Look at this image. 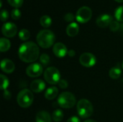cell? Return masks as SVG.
<instances>
[{
    "label": "cell",
    "mask_w": 123,
    "mask_h": 122,
    "mask_svg": "<svg viewBox=\"0 0 123 122\" xmlns=\"http://www.w3.org/2000/svg\"><path fill=\"white\" fill-rule=\"evenodd\" d=\"M18 55L19 59L25 63H33L39 58V47L33 42H26L20 45Z\"/></svg>",
    "instance_id": "cell-1"
},
{
    "label": "cell",
    "mask_w": 123,
    "mask_h": 122,
    "mask_svg": "<svg viewBox=\"0 0 123 122\" xmlns=\"http://www.w3.org/2000/svg\"><path fill=\"white\" fill-rule=\"evenodd\" d=\"M37 42L38 45L43 48H50L55 42V34L50 29L40 30L37 35Z\"/></svg>",
    "instance_id": "cell-2"
},
{
    "label": "cell",
    "mask_w": 123,
    "mask_h": 122,
    "mask_svg": "<svg viewBox=\"0 0 123 122\" xmlns=\"http://www.w3.org/2000/svg\"><path fill=\"white\" fill-rule=\"evenodd\" d=\"M76 109L79 116L81 119H87L90 117L92 115L94 111L92 103L89 100L85 99H81L78 101Z\"/></svg>",
    "instance_id": "cell-3"
},
{
    "label": "cell",
    "mask_w": 123,
    "mask_h": 122,
    "mask_svg": "<svg viewBox=\"0 0 123 122\" xmlns=\"http://www.w3.org/2000/svg\"><path fill=\"white\" fill-rule=\"evenodd\" d=\"M34 101V96L29 89H23L19 91L17 96V102L22 108L30 107Z\"/></svg>",
    "instance_id": "cell-4"
},
{
    "label": "cell",
    "mask_w": 123,
    "mask_h": 122,
    "mask_svg": "<svg viewBox=\"0 0 123 122\" xmlns=\"http://www.w3.org/2000/svg\"><path fill=\"white\" fill-rule=\"evenodd\" d=\"M57 102L63 109H71L75 106L76 100L75 96L72 93L66 91L61 93L58 96Z\"/></svg>",
    "instance_id": "cell-5"
},
{
    "label": "cell",
    "mask_w": 123,
    "mask_h": 122,
    "mask_svg": "<svg viewBox=\"0 0 123 122\" xmlns=\"http://www.w3.org/2000/svg\"><path fill=\"white\" fill-rule=\"evenodd\" d=\"M44 79L50 85L58 84L61 80V73L58 69L55 67L47 68L44 72Z\"/></svg>",
    "instance_id": "cell-6"
},
{
    "label": "cell",
    "mask_w": 123,
    "mask_h": 122,
    "mask_svg": "<svg viewBox=\"0 0 123 122\" xmlns=\"http://www.w3.org/2000/svg\"><path fill=\"white\" fill-rule=\"evenodd\" d=\"M92 17V11L91 8L86 6L80 7L76 14V19L80 23L88 22Z\"/></svg>",
    "instance_id": "cell-7"
},
{
    "label": "cell",
    "mask_w": 123,
    "mask_h": 122,
    "mask_svg": "<svg viewBox=\"0 0 123 122\" xmlns=\"http://www.w3.org/2000/svg\"><path fill=\"white\" fill-rule=\"evenodd\" d=\"M79 63L86 68H91L96 64L97 58L92 53L84 52L79 57Z\"/></svg>",
    "instance_id": "cell-8"
},
{
    "label": "cell",
    "mask_w": 123,
    "mask_h": 122,
    "mask_svg": "<svg viewBox=\"0 0 123 122\" xmlns=\"http://www.w3.org/2000/svg\"><path fill=\"white\" fill-rule=\"evenodd\" d=\"M43 72V66L38 63H34L28 65L26 68V74L31 78L40 76Z\"/></svg>",
    "instance_id": "cell-9"
},
{
    "label": "cell",
    "mask_w": 123,
    "mask_h": 122,
    "mask_svg": "<svg viewBox=\"0 0 123 122\" xmlns=\"http://www.w3.org/2000/svg\"><path fill=\"white\" fill-rule=\"evenodd\" d=\"M1 32L6 37H13L17 33V27L12 22H6L1 27Z\"/></svg>",
    "instance_id": "cell-10"
},
{
    "label": "cell",
    "mask_w": 123,
    "mask_h": 122,
    "mask_svg": "<svg viewBox=\"0 0 123 122\" xmlns=\"http://www.w3.org/2000/svg\"><path fill=\"white\" fill-rule=\"evenodd\" d=\"M53 51L54 55L60 58L65 57L68 54V49L66 46L62 42H56L53 47Z\"/></svg>",
    "instance_id": "cell-11"
},
{
    "label": "cell",
    "mask_w": 123,
    "mask_h": 122,
    "mask_svg": "<svg viewBox=\"0 0 123 122\" xmlns=\"http://www.w3.org/2000/svg\"><path fill=\"white\" fill-rule=\"evenodd\" d=\"M112 21L113 19L111 15L108 14H102L97 17L96 20V23L98 25V27L105 28V27L110 26V24H111Z\"/></svg>",
    "instance_id": "cell-12"
},
{
    "label": "cell",
    "mask_w": 123,
    "mask_h": 122,
    "mask_svg": "<svg viewBox=\"0 0 123 122\" xmlns=\"http://www.w3.org/2000/svg\"><path fill=\"white\" fill-rule=\"evenodd\" d=\"M45 88V83L43 80L37 79L31 82L30 89L33 93H40Z\"/></svg>",
    "instance_id": "cell-13"
},
{
    "label": "cell",
    "mask_w": 123,
    "mask_h": 122,
    "mask_svg": "<svg viewBox=\"0 0 123 122\" xmlns=\"http://www.w3.org/2000/svg\"><path fill=\"white\" fill-rule=\"evenodd\" d=\"M1 68L3 72L6 73H12L14 69H15V65L14 63L9 60V59H4L1 62Z\"/></svg>",
    "instance_id": "cell-14"
},
{
    "label": "cell",
    "mask_w": 123,
    "mask_h": 122,
    "mask_svg": "<svg viewBox=\"0 0 123 122\" xmlns=\"http://www.w3.org/2000/svg\"><path fill=\"white\" fill-rule=\"evenodd\" d=\"M35 121L36 122H52V117L48 112L40 111L37 114Z\"/></svg>",
    "instance_id": "cell-15"
},
{
    "label": "cell",
    "mask_w": 123,
    "mask_h": 122,
    "mask_svg": "<svg viewBox=\"0 0 123 122\" xmlns=\"http://www.w3.org/2000/svg\"><path fill=\"white\" fill-rule=\"evenodd\" d=\"M79 32V26L76 22L70 23L66 27V34L69 37H75Z\"/></svg>",
    "instance_id": "cell-16"
},
{
    "label": "cell",
    "mask_w": 123,
    "mask_h": 122,
    "mask_svg": "<svg viewBox=\"0 0 123 122\" xmlns=\"http://www.w3.org/2000/svg\"><path fill=\"white\" fill-rule=\"evenodd\" d=\"M58 94V89L55 86L49 87L45 92V97L48 100H53L57 97Z\"/></svg>",
    "instance_id": "cell-17"
},
{
    "label": "cell",
    "mask_w": 123,
    "mask_h": 122,
    "mask_svg": "<svg viewBox=\"0 0 123 122\" xmlns=\"http://www.w3.org/2000/svg\"><path fill=\"white\" fill-rule=\"evenodd\" d=\"M11 47V42L10 41L5 38V37H1L0 39V51L4 52L9 50Z\"/></svg>",
    "instance_id": "cell-18"
},
{
    "label": "cell",
    "mask_w": 123,
    "mask_h": 122,
    "mask_svg": "<svg viewBox=\"0 0 123 122\" xmlns=\"http://www.w3.org/2000/svg\"><path fill=\"white\" fill-rule=\"evenodd\" d=\"M121 74H122V70H121L120 68L118 66H115V67L112 68L109 72V76L112 79L119 78L120 77Z\"/></svg>",
    "instance_id": "cell-19"
},
{
    "label": "cell",
    "mask_w": 123,
    "mask_h": 122,
    "mask_svg": "<svg viewBox=\"0 0 123 122\" xmlns=\"http://www.w3.org/2000/svg\"><path fill=\"white\" fill-rule=\"evenodd\" d=\"M40 24L43 27L48 28L52 24V19L48 15H43L40 19Z\"/></svg>",
    "instance_id": "cell-20"
},
{
    "label": "cell",
    "mask_w": 123,
    "mask_h": 122,
    "mask_svg": "<svg viewBox=\"0 0 123 122\" xmlns=\"http://www.w3.org/2000/svg\"><path fill=\"white\" fill-rule=\"evenodd\" d=\"M64 114L61 109H56L52 114V119L55 122H61L63 119Z\"/></svg>",
    "instance_id": "cell-21"
},
{
    "label": "cell",
    "mask_w": 123,
    "mask_h": 122,
    "mask_svg": "<svg viewBox=\"0 0 123 122\" xmlns=\"http://www.w3.org/2000/svg\"><path fill=\"white\" fill-rule=\"evenodd\" d=\"M30 37V32L27 29H22L19 32V37L22 41L27 40Z\"/></svg>",
    "instance_id": "cell-22"
},
{
    "label": "cell",
    "mask_w": 123,
    "mask_h": 122,
    "mask_svg": "<svg viewBox=\"0 0 123 122\" xmlns=\"http://www.w3.org/2000/svg\"><path fill=\"white\" fill-rule=\"evenodd\" d=\"M0 78H1V86H0V89L1 90H3V91H5V90H6L7 87L9 86V80L3 74H1L0 75Z\"/></svg>",
    "instance_id": "cell-23"
},
{
    "label": "cell",
    "mask_w": 123,
    "mask_h": 122,
    "mask_svg": "<svg viewBox=\"0 0 123 122\" xmlns=\"http://www.w3.org/2000/svg\"><path fill=\"white\" fill-rule=\"evenodd\" d=\"M115 17L118 22H123V6L117 7L115 11Z\"/></svg>",
    "instance_id": "cell-24"
},
{
    "label": "cell",
    "mask_w": 123,
    "mask_h": 122,
    "mask_svg": "<svg viewBox=\"0 0 123 122\" xmlns=\"http://www.w3.org/2000/svg\"><path fill=\"white\" fill-rule=\"evenodd\" d=\"M40 62L41 63V64H43V65L46 66L48 65L50 62V56L46 54V53H43L40 57Z\"/></svg>",
    "instance_id": "cell-25"
},
{
    "label": "cell",
    "mask_w": 123,
    "mask_h": 122,
    "mask_svg": "<svg viewBox=\"0 0 123 122\" xmlns=\"http://www.w3.org/2000/svg\"><path fill=\"white\" fill-rule=\"evenodd\" d=\"M21 14H21L20 10L19 9H17V8L13 9L12 10V12H11V17H12V18L13 19H15V20L19 19L20 18V17H21Z\"/></svg>",
    "instance_id": "cell-26"
},
{
    "label": "cell",
    "mask_w": 123,
    "mask_h": 122,
    "mask_svg": "<svg viewBox=\"0 0 123 122\" xmlns=\"http://www.w3.org/2000/svg\"><path fill=\"white\" fill-rule=\"evenodd\" d=\"M8 3L14 8H19L22 6L24 0H7Z\"/></svg>",
    "instance_id": "cell-27"
},
{
    "label": "cell",
    "mask_w": 123,
    "mask_h": 122,
    "mask_svg": "<svg viewBox=\"0 0 123 122\" xmlns=\"http://www.w3.org/2000/svg\"><path fill=\"white\" fill-rule=\"evenodd\" d=\"M120 24L118 21L113 20L110 24V29L112 32H117L120 29Z\"/></svg>",
    "instance_id": "cell-28"
},
{
    "label": "cell",
    "mask_w": 123,
    "mask_h": 122,
    "mask_svg": "<svg viewBox=\"0 0 123 122\" xmlns=\"http://www.w3.org/2000/svg\"><path fill=\"white\" fill-rule=\"evenodd\" d=\"M9 17V13L6 9H1L0 13V18L2 22H5L7 20Z\"/></svg>",
    "instance_id": "cell-29"
},
{
    "label": "cell",
    "mask_w": 123,
    "mask_h": 122,
    "mask_svg": "<svg viewBox=\"0 0 123 122\" xmlns=\"http://www.w3.org/2000/svg\"><path fill=\"white\" fill-rule=\"evenodd\" d=\"M63 18H64V20H65L66 22H71H71L74 20L75 16L74 15V14L69 12V13L66 14Z\"/></svg>",
    "instance_id": "cell-30"
},
{
    "label": "cell",
    "mask_w": 123,
    "mask_h": 122,
    "mask_svg": "<svg viewBox=\"0 0 123 122\" xmlns=\"http://www.w3.org/2000/svg\"><path fill=\"white\" fill-rule=\"evenodd\" d=\"M58 84V86H59L61 88H62V89H66V88H67L68 85L67 81L65 80V79H61Z\"/></svg>",
    "instance_id": "cell-31"
},
{
    "label": "cell",
    "mask_w": 123,
    "mask_h": 122,
    "mask_svg": "<svg viewBox=\"0 0 123 122\" xmlns=\"http://www.w3.org/2000/svg\"><path fill=\"white\" fill-rule=\"evenodd\" d=\"M3 96H4V99H6V100H9L12 97V94L11 93L8 91V90H5L4 91V93H3Z\"/></svg>",
    "instance_id": "cell-32"
},
{
    "label": "cell",
    "mask_w": 123,
    "mask_h": 122,
    "mask_svg": "<svg viewBox=\"0 0 123 122\" xmlns=\"http://www.w3.org/2000/svg\"><path fill=\"white\" fill-rule=\"evenodd\" d=\"M67 122H80V119L77 116H71V118H69L67 120Z\"/></svg>",
    "instance_id": "cell-33"
},
{
    "label": "cell",
    "mask_w": 123,
    "mask_h": 122,
    "mask_svg": "<svg viewBox=\"0 0 123 122\" xmlns=\"http://www.w3.org/2000/svg\"><path fill=\"white\" fill-rule=\"evenodd\" d=\"M68 55L70 57H74V56H75V55H76V52H75V50H70L68 52Z\"/></svg>",
    "instance_id": "cell-34"
},
{
    "label": "cell",
    "mask_w": 123,
    "mask_h": 122,
    "mask_svg": "<svg viewBox=\"0 0 123 122\" xmlns=\"http://www.w3.org/2000/svg\"><path fill=\"white\" fill-rule=\"evenodd\" d=\"M97 122L96 121H94V120H92V119H87V120H86L85 122Z\"/></svg>",
    "instance_id": "cell-35"
},
{
    "label": "cell",
    "mask_w": 123,
    "mask_h": 122,
    "mask_svg": "<svg viewBox=\"0 0 123 122\" xmlns=\"http://www.w3.org/2000/svg\"><path fill=\"white\" fill-rule=\"evenodd\" d=\"M115 1H116L117 2H123V0H115Z\"/></svg>",
    "instance_id": "cell-36"
},
{
    "label": "cell",
    "mask_w": 123,
    "mask_h": 122,
    "mask_svg": "<svg viewBox=\"0 0 123 122\" xmlns=\"http://www.w3.org/2000/svg\"></svg>",
    "instance_id": "cell-37"
}]
</instances>
